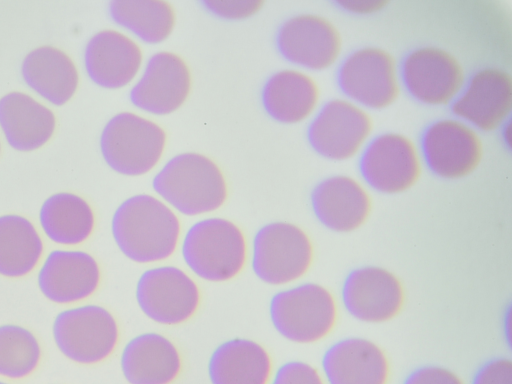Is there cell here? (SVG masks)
<instances>
[{
	"mask_svg": "<svg viewBox=\"0 0 512 384\" xmlns=\"http://www.w3.org/2000/svg\"><path fill=\"white\" fill-rule=\"evenodd\" d=\"M111 232L125 257L137 263H151L174 252L180 224L174 212L162 201L148 194H137L116 208Z\"/></svg>",
	"mask_w": 512,
	"mask_h": 384,
	"instance_id": "1",
	"label": "cell"
},
{
	"mask_svg": "<svg viewBox=\"0 0 512 384\" xmlns=\"http://www.w3.org/2000/svg\"><path fill=\"white\" fill-rule=\"evenodd\" d=\"M154 191L184 215H199L219 208L226 198V183L218 166L206 156L185 152L169 159L152 181Z\"/></svg>",
	"mask_w": 512,
	"mask_h": 384,
	"instance_id": "2",
	"label": "cell"
},
{
	"mask_svg": "<svg viewBox=\"0 0 512 384\" xmlns=\"http://www.w3.org/2000/svg\"><path fill=\"white\" fill-rule=\"evenodd\" d=\"M186 266L199 278L222 282L236 276L246 257L241 230L231 221L209 217L193 223L181 243Z\"/></svg>",
	"mask_w": 512,
	"mask_h": 384,
	"instance_id": "3",
	"label": "cell"
},
{
	"mask_svg": "<svg viewBox=\"0 0 512 384\" xmlns=\"http://www.w3.org/2000/svg\"><path fill=\"white\" fill-rule=\"evenodd\" d=\"M337 83L344 97L367 110L390 107L403 88L397 59L378 46H362L347 54L339 64Z\"/></svg>",
	"mask_w": 512,
	"mask_h": 384,
	"instance_id": "4",
	"label": "cell"
},
{
	"mask_svg": "<svg viewBox=\"0 0 512 384\" xmlns=\"http://www.w3.org/2000/svg\"><path fill=\"white\" fill-rule=\"evenodd\" d=\"M337 316L331 293L322 285L304 282L274 293L269 317L274 329L295 343H312L325 337Z\"/></svg>",
	"mask_w": 512,
	"mask_h": 384,
	"instance_id": "5",
	"label": "cell"
},
{
	"mask_svg": "<svg viewBox=\"0 0 512 384\" xmlns=\"http://www.w3.org/2000/svg\"><path fill=\"white\" fill-rule=\"evenodd\" d=\"M373 130V118L367 109L346 97H335L322 104L312 117L307 139L320 156L344 162L361 155Z\"/></svg>",
	"mask_w": 512,
	"mask_h": 384,
	"instance_id": "6",
	"label": "cell"
},
{
	"mask_svg": "<svg viewBox=\"0 0 512 384\" xmlns=\"http://www.w3.org/2000/svg\"><path fill=\"white\" fill-rule=\"evenodd\" d=\"M165 133L156 123L131 112L113 116L100 136L105 162L116 172L139 176L150 171L160 159Z\"/></svg>",
	"mask_w": 512,
	"mask_h": 384,
	"instance_id": "7",
	"label": "cell"
},
{
	"mask_svg": "<svg viewBox=\"0 0 512 384\" xmlns=\"http://www.w3.org/2000/svg\"><path fill=\"white\" fill-rule=\"evenodd\" d=\"M423 158L420 147L409 136L386 131L373 136L360 155L364 182L386 195L403 193L421 177Z\"/></svg>",
	"mask_w": 512,
	"mask_h": 384,
	"instance_id": "8",
	"label": "cell"
},
{
	"mask_svg": "<svg viewBox=\"0 0 512 384\" xmlns=\"http://www.w3.org/2000/svg\"><path fill=\"white\" fill-rule=\"evenodd\" d=\"M312 256V244L301 228L285 221L269 222L254 234L251 269L264 283L286 284L308 270Z\"/></svg>",
	"mask_w": 512,
	"mask_h": 384,
	"instance_id": "9",
	"label": "cell"
},
{
	"mask_svg": "<svg viewBox=\"0 0 512 384\" xmlns=\"http://www.w3.org/2000/svg\"><path fill=\"white\" fill-rule=\"evenodd\" d=\"M52 335L65 357L92 364L112 353L118 341V326L106 308L84 304L60 311L53 321Z\"/></svg>",
	"mask_w": 512,
	"mask_h": 384,
	"instance_id": "10",
	"label": "cell"
},
{
	"mask_svg": "<svg viewBox=\"0 0 512 384\" xmlns=\"http://www.w3.org/2000/svg\"><path fill=\"white\" fill-rule=\"evenodd\" d=\"M419 147L428 169L447 180L472 174L484 154L479 131L456 117L439 118L426 126Z\"/></svg>",
	"mask_w": 512,
	"mask_h": 384,
	"instance_id": "11",
	"label": "cell"
},
{
	"mask_svg": "<svg viewBox=\"0 0 512 384\" xmlns=\"http://www.w3.org/2000/svg\"><path fill=\"white\" fill-rule=\"evenodd\" d=\"M402 87L418 102L432 107L451 105L467 80L465 69L450 51L421 46L400 64Z\"/></svg>",
	"mask_w": 512,
	"mask_h": 384,
	"instance_id": "12",
	"label": "cell"
},
{
	"mask_svg": "<svg viewBox=\"0 0 512 384\" xmlns=\"http://www.w3.org/2000/svg\"><path fill=\"white\" fill-rule=\"evenodd\" d=\"M275 42L285 60L310 71L334 67L343 50L338 27L329 18L316 13H300L287 18L279 26Z\"/></svg>",
	"mask_w": 512,
	"mask_h": 384,
	"instance_id": "13",
	"label": "cell"
},
{
	"mask_svg": "<svg viewBox=\"0 0 512 384\" xmlns=\"http://www.w3.org/2000/svg\"><path fill=\"white\" fill-rule=\"evenodd\" d=\"M135 298L149 319L174 325L195 313L200 294L196 283L183 270L162 265L142 272L136 283Z\"/></svg>",
	"mask_w": 512,
	"mask_h": 384,
	"instance_id": "14",
	"label": "cell"
},
{
	"mask_svg": "<svg viewBox=\"0 0 512 384\" xmlns=\"http://www.w3.org/2000/svg\"><path fill=\"white\" fill-rule=\"evenodd\" d=\"M454 117L478 131L492 132L509 121L512 111V76L500 67L475 71L451 104Z\"/></svg>",
	"mask_w": 512,
	"mask_h": 384,
	"instance_id": "15",
	"label": "cell"
},
{
	"mask_svg": "<svg viewBox=\"0 0 512 384\" xmlns=\"http://www.w3.org/2000/svg\"><path fill=\"white\" fill-rule=\"evenodd\" d=\"M341 300L353 318L381 323L398 314L404 293L393 273L380 266L365 265L347 274L341 287Z\"/></svg>",
	"mask_w": 512,
	"mask_h": 384,
	"instance_id": "16",
	"label": "cell"
},
{
	"mask_svg": "<svg viewBox=\"0 0 512 384\" xmlns=\"http://www.w3.org/2000/svg\"><path fill=\"white\" fill-rule=\"evenodd\" d=\"M190 83V72L182 58L171 52H157L149 58L132 87L130 100L148 113L170 114L186 100Z\"/></svg>",
	"mask_w": 512,
	"mask_h": 384,
	"instance_id": "17",
	"label": "cell"
},
{
	"mask_svg": "<svg viewBox=\"0 0 512 384\" xmlns=\"http://www.w3.org/2000/svg\"><path fill=\"white\" fill-rule=\"evenodd\" d=\"M310 202L319 223L338 233L359 228L371 210L366 187L347 174H333L318 182L311 192Z\"/></svg>",
	"mask_w": 512,
	"mask_h": 384,
	"instance_id": "18",
	"label": "cell"
},
{
	"mask_svg": "<svg viewBox=\"0 0 512 384\" xmlns=\"http://www.w3.org/2000/svg\"><path fill=\"white\" fill-rule=\"evenodd\" d=\"M99 281L97 261L89 253L77 249L52 250L37 273L40 292L58 304L87 298L97 289Z\"/></svg>",
	"mask_w": 512,
	"mask_h": 384,
	"instance_id": "19",
	"label": "cell"
},
{
	"mask_svg": "<svg viewBox=\"0 0 512 384\" xmlns=\"http://www.w3.org/2000/svg\"><path fill=\"white\" fill-rule=\"evenodd\" d=\"M321 367L327 384H386L389 375L381 348L358 336L330 345L322 356Z\"/></svg>",
	"mask_w": 512,
	"mask_h": 384,
	"instance_id": "20",
	"label": "cell"
},
{
	"mask_svg": "<svg viewBox=\"0 0 512 384\" xmlns=\"http://www.w3.org/2000/svg\"><path fill=\"white\" fill-rule=\"evenodd\" d=\"M83 58L87 75L95 84L118 89L129 84L138 73L142 52L126 35L102 30L88 40Z\"/></svg>",
	"mask_w": 512,
	"mask_h": 384,
	"instance_id": "21",
	"label": "cell"
},
{
	"mask_svg": "<svg viewBox=\"0 0 512 384\" xmlns=\"http://www.w3.org/2000/svg\"><path fill=\"white\" fill-rule=\"evenodd\" d=\"M317 81L300 69H283L270 75L261 90L265 112L275 121L296 124L313 117L320 107Z\"/></svg>",
	"mask_w": 512,
	"mask_h": 384,
	"instance_id": "22",
	"label": "cell"
},
{
	"mask_svg": "<svg viewBox=\"0 0 512 384\" xmlns=\"http://www.w3.org/2000/svg\"><path fill=\"white\" fill-rule=\"evenodd\" d=\"M120 367L129 384H170L181 370V357L166 336L145 332L125 344Z\"/></svg>",
	"mask_w": 512,
	"mask_h": 384,
	"instance_id": "23",
	"label": "cell"
},
{
	"mask_svg": "<svg viewBox=\"0 0 512 384\" xmlns=\"http://www.w3.org/2000/svg\"><path fill=\"white\" fill-rule=\"evenodd\" d=\"M207 372L211 384H267L271 360L259 343L237 337L212 351Z\"/></svg>",
	"mask_w": 512,
	"mask_h": 384,
	"instance_id": "24",
	"label": "cell"
},
{
	"mask_svg": "<svg viewBox=\"0 0 512 384\" xmlns=\"http://www.w3.org/2000/svg\"><path fill=\"white\" fill-rule=\"evenodd\" d=\"M0 126L12 148L31 151L50 139L55 117L50 109L31 96L11 92L0 99Z\"/></svg>",
	"mask_w": 512,
	"mask_h": 384,
	"instance_id": "25",
	"label": "cell"
},
{
	"mask_svg": "<svg viewBox=\"0 0 512 384\" xmlns=\"http://www.w3.org/2000/svg\"><path fill=\"white\" fill-rule=\"evenodd\" d=\"M21 75L33 91L57 106L66 103L78 85L74 63L67 54L52 46L29 52L22 61Z\"/></svg>",
	"mask_w": 512,
	"mask_h": 384,
	"instance_id": "26",
	"label": "cell"
},
{
	"mask_svg": "<svg viewBox=\"0 0 512 384\" xmlns=\"http://www.w3.org/2000/svg\"><path fill=\"white\" fill-rule=\"evenodd\" d=\"M39 222L52 242L77 245L90 236L94 227V214L90 205L80 196L59 192L43 202Z\"/></svg>",
	"mask_w": 512,
	"mask_h": 384,
	"instance_id": "27",
	"label": "cell"
},
{
	"mask_svg": "<svg viewBox=\"0 0 512 384\" xmlns=\"http://www.w3.org/2000/svg\"><path fill=\"white\" fill-rule=\"evenodd\" d=\"M43 252L35 226L16 214L0 216V275L21 277L31 272Z\"/></svg>",
	"mask_w": 512,
	"mask_h": 384,
	"instance_id": "28",
	"label": "cell"
},
{
	"mask_svg": "<svg viewBox=\"0 0 512 384\" xmlns=\"http://www.w3.org/2000/svg\"><path fill=\"white\" fill-rule=\"evenodd\" d=\"M108 11L117 25L149 44L166 40L175 24L173 8L161 0H114Z\"/></svg>",
	"mask_w": 512,
	"mask_h": 384,
	"instance_id": "29",
	"label": "cell"
},
{
	"mask_svg": "<svg viewBox=\"0 0 512 384\" xmlns=\"http://www.w3.org/2000/svg\"><path fill=\"white\" fill-rule=\"evenodd\" d=\"M41 349L27 328L16 324L0 325V376L19 379L37 367Z\"/></svg>",
	"mask_w": 512,
	"mask_h": 384,
	"instance_id": "30",
	"label": "cell"
},
{
	"mask_svg": "<svg viewBox=\"0 0 512 384\" xmlns=\"http://www.w3.org/2000/svg\"><path fill=\"white\" fill-rule=\"evenodd\" d=\"M269 384H324V382L312 365L300 360H291L276 369Z\"/></svg>",
	"mask_w": 512,
	"mask_h": 384,
	"instance_id": "31",
	"label": "cell"
},
{
	"mask_svg": "<svg viewBox=\"0 0 512 384\" xmlns=\"http://www.w3.org/2000/svg\"><path fill=\"white\" fill-rule=\"evenodd\" d=\"M471 384H512V362L495 357L484 362L474 373Z\"/></svg>",
	"mask_w": 512,
	"mask_h": 384,
	"instance_id": "32",
	"label": "cell"
},
{
	"mask_svg": "<svg viewBox=\"0 0 512 384\" xmlns=\"http://www.w3.org/2000/svg\"><path fill=\"white\" fill-rule=\"evenodd\" d=\"M262 1L258 0H207L202 4L211 13L225 19H243L260 10Z\"/></svg>",
	"mask_w": 512,
	"mask_h": 384,
	"instance_id": "33",
	"label": "cell"
},
{
	"mask_svg": "<svg viewBox=\"0 0 512 384\" xmlns=\"http://www.w3.org/2000/svg\"><path fill=\"white\" fill-rule=\"evenodd\" d=\"M402 384H463V382L450 369L428 364L419 366L408 373Z\"/></svg>",
	"mask_w": 512,
	"mask_h": 384,
	"instance_id": "34",
	"label": "cell"
},
{
	"mask_svg": "<svg viewBox=\"0 0 512 384\" xmlns=\"http://www.w3.org/2000/svg\"><path fill=\"white\" fill-rule=\"evenodd\" d=\"M337 4L350 13L369 15L386 8L388 2L383 0H344Z\"/></svg>",
	"mask_w": 512,
	"mask_h": 384,
	"instance_id": "35",
	"label": "cell"
},
{
	"mask_svg": "<svg viewBox=\"0 0 512 384\" xmlns=\"http://www.w3.org/2000/svg\"><path fill=\"white\" fill-rule=\"evenodd\" d=\"M0 384H10V383L0 380Z\"/></svg>",
	"mask_w": 512,
	"mask_h": 384,
	"instance_id": "36",
	"label": "cell"
}]
</instances>
